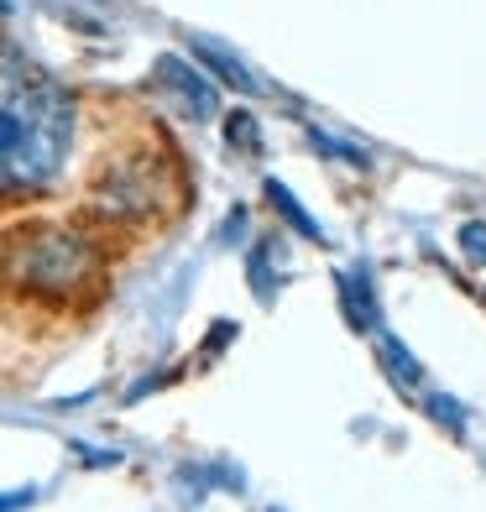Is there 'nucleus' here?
<instances>
[{"label":"nucleus","instance_id":"nucleus-1","mask_svg":"<svg viewBox=\"0 0 486 512\" xmlns=\"http://www.w3.org/2000/svg\"><path fill=\"white\" fill-rule=\"evenodd\" d=\"M79 100L53 68L0 42V199H42L68 178Z\"/></svg>","mask_w":486,"mask_h":512},{"label":"nucleus","instance_id":"nucleus-2","mask_svg":"<svg viewBox=\"0 0 486 512\" xmlns=\"http://www.w3.org/2000/svg\"><path fill=\"white\" fill-rule=\"evenodd\" d=\"M105 241L74 220H16L0 230V293L32 309L95 304L105 288Z\"/></svg>","mask_w":486,"mask_h":512},{"label":"nucleus","instance_id":"nucleus-3","mask_svg":"<svg viewBox=\"0 0 486 512\" xmlns=\"http://www.w3.org/2000/svg\"><path fill=\"white\" fill-rule=\"evenodd\" d=\"M168 209V168L152 162V152L110 157L89 178V220L95 225H147Z\"/></svg>","mask_w":486,"mask_h":512},{"label":"nucleus","instance_id":"nucleus-4","mask_svg":"<svg viewBox=\"0 0 486 512\" xmlns=\"http://www.w3.org/2000/svg\"><path fill=\"white\" fill-rule=\"evenodd\" d=\"M152 84H157L183 115H189V121H215V110H220L215 79L199 74L194 63H183L178 53H162V58L152 63Z\"/></svg>","mask_w":486,"mask_h":512},{"label":"nucleus","instance_id":"nucleus-5","mask_svg":"<svg viewBox=\"0 0 486 512\" xmlns=\"http://www.w3.org/2000/svg\"><path fill=\"white\" fill-rule=\"evenodd\" d=\"M189 48H194V58L210 68V74L220 79V84H230V89H241V95H262V79L251 74V68L230 53V48H220L215 37H189Z\"/></svg>","mask_w":486,"mask_h":512},{"label":"nucleus","instance_id":"nucleus-6","mask_svg":"<svg viewBox=\"0 0 486 512\" xmlns=\"http://www.w3.org/2000/svg\"><path fill=\"white\" fill-rule=\"evenodd\" d=\"M267 194H272V204L283 209V220H288V225L298 230V236H309V241H319V225H314V220L304 215V209H298V199H293V194L283 189V183H267Z\"/></svg>","mask_w":486,"mask_h":512},{"label":"nucleus","instance_id":"nucleus-7","mask_svg":"<svg viewBox=\"0 0 486 512\" xmlns=\"http://www.w3.org/2000/svg\"><path fill=\"white\" fill-rule=\"evenodd\" d=\"M225 142H230V147H241V152H262V136H257V121H251L246 110H236V115H225Z\"/></svg>","mask_w":486,"mask_h":512},{"label":"nucleus","instance_id":"nucleus-8","mask_svg":"<svg viewBox=\"0 0 486 512\" xmlns=\"http://www.w3.org/2000/svg\"><path fill=\"white\" fill-rule=\"evenodd\" d=\"M37 502V486H16V492H0V512H21Z\"/></svg>","mask_w":486,"mask_h":512},{"label":"nucleus","instance_id":"nucleus-9","mask_svg":"<svg viewBox=\"0 0 486 512\" xmlns=\"http://www.w3.org/2000/svg\"><path fill=\"white\" fill-rule=\"evenodd\" d=\"M460 241H466V251L476 256V262H486V225H466V230H460Z\"/></svg>","mask_w":486,"mask_h":512},{"label":"nucleus","instance_id":"nucleus-10","mask_svg":"<svg viewBox=\"0 0 486 512\" xmlns=\"http://www.w3.org/2000/svg\"><path fill=\"white\" fill-rule=\"evenodd\" d=\"M11 11H16V6H11V0H0V21H6V16H11Z\"/></svg>","mask_w":486,"mask_h":512}]
</instances>
